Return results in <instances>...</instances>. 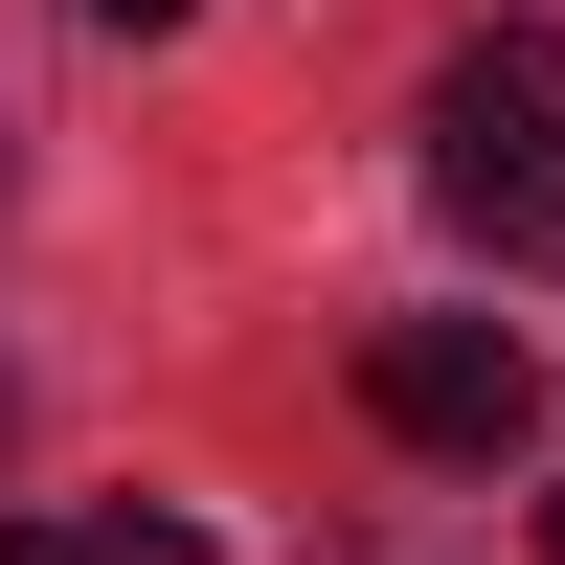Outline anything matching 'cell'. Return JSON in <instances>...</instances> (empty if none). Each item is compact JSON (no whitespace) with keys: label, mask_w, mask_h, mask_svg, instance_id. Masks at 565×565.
I'll use <instances>...</instances> for the list:
<instances>
[{"label":"cell","mask_w":565,"mask_h":565,"mask_svg":"<svg viewBox=\"0 0 565 565\" xmlns=\"http://www.w3.org/2000/svg\"><path fill=\"white\" fill-rule=\"evenodd\" d=\"M543 565H565V498H543Z\"/></svg>","instance_id":"cell-5"},{"label":"cell","mask_w":565,"mask_h":565,"mask_svg":"<svg viewBox=\"0 0 565 565\" xmlns=\"http://www.w3.org/2000/svg\"><path fill=\"white\" fill-rule=\"evenodd\" d=\"M0 565H204L181 521H0Z\"/></svg>","instance_id":"cell-3"},{"label":"cell","mask_w":565,"mask_h":565,"mask_svg":"<svg viewBox=\"0 0 565 565\" xmlns=\"http://www.w3.org/2000/svg\"><path fill=\"white\" fill-rule=\"evenodd\" d=\"M362 407H385L407 452H521L543 430V340H498V317H385V340H362Z\"/></svg>","instance_id":"cell-2"},{"label":"cell","mask_w":565,"mask_h":565,"mask_svg":"<svg viewBox=\"0 0 565 565\" xmlns=\"http://www.w3.org/2000/svg\"><path fill=\"white\" fill-rule=\"evenodd\" d=\"M68 23H114V45H159V23H204V0H68Z\"/></svg>","instance_id":"cell-4"},{"label":"cell","mask_w":565,"mask_h":565,"mask_svg":"<svg viewBox=\"0 0 565 565\" xmlns=\"http://www.w3.org/2000/svg\"><path fill=\"white\" fill-rule=\"evenodd\" d=\"M430 204L498 271H565V23H476L430 68Z\"/></svg>","instance_id":"cell-1"}]
</instances>
